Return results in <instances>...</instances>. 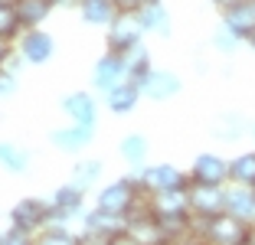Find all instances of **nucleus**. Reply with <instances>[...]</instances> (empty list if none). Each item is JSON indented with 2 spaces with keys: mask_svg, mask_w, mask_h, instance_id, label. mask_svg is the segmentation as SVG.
<instances>
[{
  "mask_svg": "<svg viewBox=\"0 0 255 245\" xmlns=\"http://www.w3.org/2000/svg\"><path fill=\"white\" fill-rule=\"evenodd\" d=\"M193 229L203 236L206 245H252L255 236V226L246 219H236L233 213L193 216Z\"/></svg>",
  "mask_w": 255,
  "mask_h": 245,
  "instance_id": "nucleus-1",
  "label": "nucleus"
},
{
  "mask_svg": "<svg viewBox=\"0 0 255 245\" xmlns=\"http://www.w3.org/2000/svg\"><path fill=\"white\" fill-rule=\"evenodd\" d=\"M147 190L141 186V180L137 177H121L115 180V183H108L102 193H98L95 206L105 209V213H115V216H128L131 213V206L137 203V196H144Z\"/></svg>",
  "mask_w": 255,
  "mask_h": 245,
  "instance_id": "nucleus-2",
  "label": "nucleus"
},
{
  "mask_svg": "<svg viewBox=\"0 0 255 245\" xmlns=\"http://www.w3.org/2000/svg\"><path fill=\"white\" fill-rule=\"evenodd\" d=\"M10 219L16 226V229L23 232H43L46 226H49V219H53V203L49 200H36V196H26V200H20L13 209H10Z\"/></svg>",
  "mask_w": 255,
  "mask_h": 245,
  "instance_id": "nucleus-3",
  "label": "nucleus"
},
{
  "mask_svg": "<svg viewBox=\"0 0 255 245\" xmlns=\"http://www.w3.org/2000/svg\"><path fill=\"white\" fill-rule=\"evenodd\" d=\"M141 186L147 193H160V190H183L190 186V173H183L180 167H173V163H157V167H144L137 173Z\"/></svg>",
  "mask_w": 255,
  "mask_h": 245,
  "instance_id": "nucleus-4",
  "label": "nucleus"
},
{
  "mask_svg": "<svg viewBox=\"0 0 255 245\" xmlns=\"http://www.w3.org/2000/svg\"><path fill=\"white\" fill-rule=\"evenodd\" d=\"M141 33H144V26L137 20V13H118L108 23V49L125 56L128 49H134L141 43Z\"/></svg>",
  "mask_w": 255,
  "mask_h": 245,
  "instance_id": "nucleus-5",
  "label": "nucleus"
},
{
  "mask_svg": "<svg viewBox=\"0 0 255 245\" xmlns=\"http://www.w3.org/2000/svg\"><path fill=\"white\" fill-rule=\"evenodd\" d=\"M16 49H20L23 62H30V66H43V62L53 59L56 52V39L49 36L46 30H23L20 39H16Z\"/></svg>",
  "mask_w": 255,
  "mask_h": 245,
  "instance_id": "nucleus-6",
  "label": "nucleus"
},
{
  "mask_svg": "<svg viewBox=\"0 0 255 245\" xmlns=\"http://www.w3.org/2000/svg\"><path fill=\"white\" fill-rule=\"evenodd\" d=\"M187 193H190V209H193V216L226 213V186H206V183H193V180H190Z\"/></svg>",
  "mask_w": 255,
  "mask_h": 245,
  "instance_id": "nucleus-7",
  "label": "nucleus"
},
{
  "mask_svg": "<svg viewBox=\"0 0 255 245\" xmlns=\"http://www.w3.org/2000/svg\"><path fill=\"white\" fill-rule=\"evenodd\" d=\"M190 180L206 186H226L229 183V160H223L219 154H200L190 167Z\"/></svg>",
  "mask_w": 255,
  "mask_h": 245,
  "instance_id": "nucleus-8",
  "label": "nucleus"
},
{
  "mask_svg": "<svg viewBox=\"0 0 255 245\" xmlns=\"http://www.w3.org/2000/svg\"><path fill=\"white\" fill-rule=\"evenodd\" d=\"M49 203H53V219H49V226H66L69 216H79V213H82V203H85L82 186H75V183L59 186Z\"/></svg>",
  "mask_w": 255,
  "mask_h": 245,
  "instance_id": "nucleus-9",
  "label": "nucleus"
},
{
  "mask_svg": "<svg viewBox=\"0 0 255 245\" xmlns=\"http://www.w3.org/2000/svg\"><path fill=\"white\" fill-rule=\"evenodd\" d=\"M128 72H125V56L121 52H112L108 49L102 59L95 62V72H92V82H95V89L102 92H112L118 82H125Z\"/></svg>",
  "mask_w": 255,
  "mask_h": 245,
  "instance_id": "nucleus-10",
  "label": "nucleus"
},
{
  "mask_svg": "<svg viewBox=\"0 0 255 245\" xmlns=\"http://www.w3.org/2000/svg\"><path fill=\"white\" fill-rule=\"evenodd\" d=\"M180 89H183L180 75L170 72V69H150V75L141 82V92L147 98H154V102H167V98H173Z\"/></svg>",
  "mask_w": 255,
  "mask_h": 245,
  "instance_id": "nucleus-11",
  "label": "nucleus"
},
{
  "mask_svg": "<svg viewBox=\"0 0 255 245\" xmlns=\"http://www.w3.org/2000/svg\"><path fill=\"white\" fill-rule=\"evenodd\" d=\"M62 112L69 115L72 124H85V127H95L98 121V105L89 92H72V95L62 98Z\"/></svg>",
  "mask_w": 255,
  "mask_h": 245,
  "instance_id": "nucleus-12",
  "label": "nucleus"
},
{
  "mask_svg": "<svg viewBox=\"0 0 255 245\" xmlns=\"http://www.w3.org/2000/svg\"><path fill=\"white\" fill-rule=\"evenodd\" d=\"M223 26L233 30L239 39H249L255 33V0H242L236 7L223 10Z\"/></svg>",
  "mask_w": 255,
  "mask_h": 245,
  "instance_id": "nucleus-13",
  "label": "nucleus"
},
{
  "mask_svg": "<svg viewBox=\"0 0 255 245\" xmlns=\"http://www.w3.org/2000/svg\"><path fill=\"white\" fill-rule=\"evenodd\" d=\"M141 85L137 82H131V79H125V82H118L112 92H105V105H108V112L112 115H131L134 112V105L141 102Z\"/></svg>",
  "mask_w": 255,
  "mask_h": 245,
  "instance_id": "nucleus-14",
  "label": "nucleus"
},
{
  "mask_svg": "<svg viewBox=\"0 0 255 245\" xmlns=\"http://www.w3.org/2000/svg\"><path fill=\"white\" fill-rule=\"evenodd\" d=\"M226 213H233L236 219H246L255 226V190L252 186H226Z\"/></svg>",
  "mask_w": 255,
  "mask_h": 245,
  "instance_id": "nucleus-15",
  "label": "nucleus"
},
{
  "mask_svg": "<svg viewBox=\"0 0 255 245\" xmlns=\"http://www.w3.org/2000/svg\"><path fill=\"white\" fill-rule=\"evenodd\" d=\"M92 137H95V127H85V124H69V127L53 131V144L59 150H66V154H79V150H85L92 144Z\"/></svg>",
  "mask_w": 255,
  "mask_h": 245,
  "instance_id": "nucleus-16",
  "label": "nucleus"
},
{
  "mask_svg": "<svg viewBox=\"0 0 255 245\" xmlns=\"http://www.w3.org/2000/svg\"><path fill=\"white\" fill-rule=\"evenodd\" d=\"M137 20H141L144 33H157V36H170V13L160 0H147L141 10H137Z\"/></svg>",
  "mask_w": 255,
  "mask_h": 245,
  "instance_id": "nucleus-17",
  "label": "nucleus"
},
{
  "mask_svg": "<svg viewBox=\"0 0 255 245\" xmlns=\"http://www.w3.org/2000/svg\"><path fill=\"white\" fill-rule=\"evenodd\" d=\"M79 16L89 26H108L118 16V7L115 0H79Z\"/></svg>",
  "mask_w": 255,
  "mask_h": 245,
  "instance_id": "nucleus-18",
  "label": "nucleus"
},
{
  "mask_svg": "<svg viewBox=\"0 0 255 245\" xmlns=\"http://www.w3.org/2000/svg\"><path fill=\"white\" fill-rule=\"evenodd\" d=\"M16 10H20V20H23V30H36L43 26V20L56 10L53 0H16Z\"/></svg>",
  "mask_w": 255,
  "mask_h": 245,
  "instance_id": "nucleus-19",
  "label": "nucleus"
},
{
  "mask_svg": "<svg viewBox=\"0 0 255 245\" xmlns=\"http://www.w3.org/2000/svg\"><path fill=\"white\" fill-rule=\"evenodd\" d=\"M150 69H154V66H150V52L144 49V43H137L134 49L125 52V72H128V79H131V82L141 85V82L150 75Z\"/></svg>",
  "mask_w": 255,
  "mask_h": 245,
  "instance_id": "nucleus-20",
  "label": "nucleus"
},
{
  "mask_svg": "<svg viewBox=\"0 0 255 245\" xmlns=\"http://www.w3.org/2000/svg\"><path fill=\"white\" fill-rule=\"evenodd\" d=\"M229 183L255 186V150H246L229 160Z\"/></svg>",
  "mask_w": 255,
  "mask_h": 245,
  "instance_id": "nucleus-21",
  "label": "nucleus"
},
{
  "mask_svg": "<svg viewBox=\"0 0 255 245\" xmlns=\"http://www.w3.org/2000/svg\"><path fill=\"white\" fill-rule=\"evenodd\" d=\"M0 167L10 170V173H23L30 167V154L23 147H16V144H10V141H0Z\"/></svg>",
  "mask_w": 255,
  "mask_h": 245,
  "instance_id": "nucleus-22",
  "label": "nucleus"
},
{
  "mask_svg": "<svg viewBox=\"0 0 255 245\" xmlns=\"http://www.w3.org/2000/svg\"><path fill=\"white\" fill-rule=\"evenodd\" d=\"M20 33H23V20L16 3H0V36L13 43V39H20Z\"/></svg>",
  "mask_w": 255,
  "mask_h": 245,
  "instance_id": "nucleus-23",
  "label": "nucleus"
},
{
  "mask_svg": "<svg viewBox=\"0 0 255 245\" xmlns=\"http://www.w3.org/2000/svg\"><path fill=\"white\" fill-rule=\"evenodd\" d=\"M118 150H121V157H125V163H131V167H141V163L147 160V141H144L141 134H128Z\"/></svg>",
  "mask_w": 255,
  "mask_h": 245,
  "instance_id": "nucleus-24",
  "label": "nucleus"
},
{
  "mask_svg": "<svg viewBox=\"0 0 255 245\" xmlns=\"http://www.w3.org/2000/svg\"><path fill=\"white\" fill-rule=\"evenodd\" d=\"M36 245H82V242H79V236H72L66 226H46L36 236Z\"/></svg>",
  "mask_w": 255,
  "mask_h": 245,
  "instance_id": "nucleus-25",
  "label": "nucleus"
},
{
  "mask_svg": "<svg viewBox=\"0 0 255 245\" xmlns=\"http://www.w3.org/2000/svg\"><path fill=\"white\" fill-rule=\"evenodd\" d=\"M98 173H102V160H82L72 167V183L85 190V186H92L98 180Z\"/></svg>",
  "mask_w": 255,
  "mask_h": 245,
  "instance_id": "nucleus-26",
  "label": "nucleus"
},
{
  "mask_svg": "<svg viewBox=\"0 0 255 245\" xmlns=\"http://www.w3.org/2000/svg\"><path fill=\"white\" fill-rule=\"evenodd\" d=\"M0 245H36V236H30V232L16 229V226H10V232H3L0 236Z\"/></svg>",
  "mask_w": 255,
  "mask_h": 245,
  "instance_id": "nucleus-27",
  "label": "nucleus"
},
{
  "mask_svg": "<svg viewBox=\"0 0 255 245\" xmlns=\"http://www.w3.org/2000/svg\"><path fill=\"white\" fill-rule=\"evenodd\" d=\"M239 43H242V39L236 36L233 30H226V26H219V33L213 36V46H216V49H223V52H233Z\"/></svg>",
  "mask_w": 255,
  "mask_h": 245,
  "instance_id": "nucleus-28",
  "label": "nucleus"
},
{
  "mask_svg": "<svg viewBox=\"0 0 255 245\" xmlns=\"http://www.w3.org/2000/svg\"><path fill=\"white\" fill-rule=\"evenodd\" d=\"M108 245H141V242H137V236L131 229H121L115 236H108Z\"/></svg>",
  "mask_w": 255,
  "mask_h": 245,
  "instance_id": "nucleus-29",
  "label": "nucleus"
},
{
  "mask_svg": "<svg viewBox=\"0 0 255 245\" xmlns=\"http://www.w3.org/2000/svg\"><path fill=\"white\" fill-rule=\"evenodd\" d=\"M13 89H16V75L0 69V95H13Z\"/></svg>",
  "mask_w": 255,
  "mask_h": 245,
  "instance_id": "nucleus-30",
  "label": "nucleus"
},
{
  "mask_svg": "<svg viewBox=\"0 0 255 245\" xmlns=\"http://www.w3.org/2000/svg\"><path fill=\"white\" fill-rule=\"evenodd\" d=\"M144 3H147V0H115L118 13H137V10H141Z\"/></svg>",
  "mask_w": 255,
  "mask_h": 245,
  "instance_id": "nucleus-31",
  "label": "nucleus"
},
{
  "mask_svg": "<svg viewBox=\"0 0 255 245\" xmlns=\"http://www.w3.org/2000/svg\"><path fill=\"white\" fill-rule=\"evenodd\" d=\"M10 56H13V49H10V39H3V36H0V69L7 66V59H10Z\"/></svg>",
  "mask_w": 255,
  "mask_h": 245,
  "instance_id": "nucleus-32",
  "label": "nucleus"
},
{
  "mask_svg": "<svg viewBox=\"0 0 255 245\" xmlns=\"http://www.w3.org/2000/svg\"><path fill=\"white\" fill-rule=\"evenodd\" d=\"M219 10H229V7H236V3H242V0H213Z\"/></svg>",
  "mask_w": 255,
  "mask_h": 245,
  "instance_id": "nucleus-33",
  "label": "nucleus"
},
{
  "mask_svg": "<svg viewBox=\"0 0 255 245\" xmlns=\"http://www.w3.org/2000/svg\"><path fill=\"white\" fill-rule=\"evenodd\" d=\"M56 7H79V0H53Z\"/></svg>",
  "mask_w": 255,
  "mask_h": 245,
  "instance_id": "nucleus-34",
  "label": "nucleus"
},
{
  "mask_svg": "<svg viewBox=\"0 0 255 245\" xmlns=\"http://www.w3.org/2000/svg\"><path fill=\"white\" fill-rule=\"evenodd\" d=\"M246 43H249V46H252V49H255V33H252V36H249V39H246Z\"/></svg>",
  "mask_w": 255,
  "mask_h": 245,
  "instance_id": "nucleus-35",
  "label": "nucleus"
},
{
  "mask_svg": "<svg viewBox=\"0 0 255 245\" xmlns=\"http://www.w3.org/2000/svg\"><path fill=\"white\" fill-rule=\"evenodd\" d=\"M0 3H16V0H0Z\"/></svg>",
  "mask_w": 255,
  "mask_h": 245,
  "instance_id": "nucleus-36",
  "label": "nucleus"
},
{
  "mask_svg": "<svg viewBox=\"0 0 255 245\" xmlns=\"http://www.w3.org/2000/svg\"><path fill=\"white\" fill-rule=\"evenodd\" d=\"M252 245H255V236H252Z\"/></svg>",
  "mask_w": 255,
  "mask_h": 245,
  "instance_id": "nucleus-37",
  "label": "nucleus"
},
{
  "mask_svg": "<svg viewBox=\"0 0 255 245\" xmlns=\"http://www.w3.org/2000/svg\"><path fill=\"white\" fill-rule=\"evenodd\" d=\"M252 134H255V127H252Z\"/></svg>",
  "mask_w": 255,
  "mask_h": 245,
  "instance_id": "nucleus-38",
  "label": "nucleus"
},
{
  "mask_svg": "<svg viewBox=\"0 0 255 245\" xmlns=\"http://www.w3.org/2000/svg\"><path fill=\"white\" fill-rule=\"evenodd\" d=\"M252 190H255V186H252Z\"/></svg>",
  "mask_w": 255,
  "mask_h": 245,
  "instance_id": "nucleus-39",
  "label": "nucleus"
}]
</instances>
